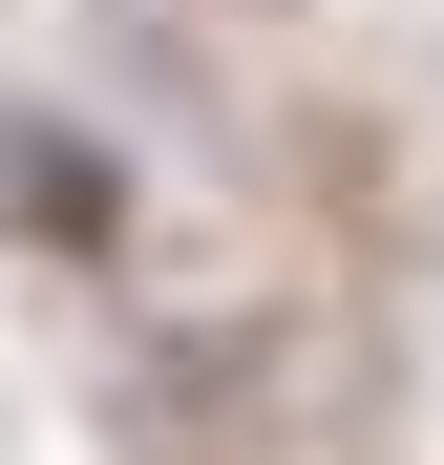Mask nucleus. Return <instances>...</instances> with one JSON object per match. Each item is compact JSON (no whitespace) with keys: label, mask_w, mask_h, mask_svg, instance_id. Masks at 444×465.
I'll list each match as a JSON object with an SVG mask.
<instances>
[{"label":"nucleus","mask_w":444,"mask_h":465,"mask_svg":"<svg viewBox=\"0 0 444 465\" xmlns=\"http://www.w3.org/2000/svg\"><path fill=\"white\" fill-rule=\"evenodd\" d=\"M0 212H22L43 254H127V170H106L85 127H43V106L0 127Z\"/></svg>","instance_id":"nucleus-1"}]
</instances>
